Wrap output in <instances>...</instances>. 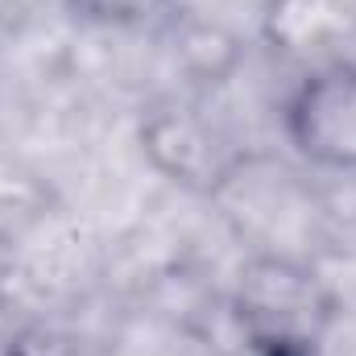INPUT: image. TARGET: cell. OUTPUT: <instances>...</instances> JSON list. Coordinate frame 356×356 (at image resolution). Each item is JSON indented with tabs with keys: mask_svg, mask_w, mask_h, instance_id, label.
<instances>
[{
	"mask_svg": "<svg viewBox=\"0 0 356 356\" xmlns=\"http://www.w3.org/2000/svg\"><path fill=\"white\" fill-rule=\"evenodd\" d=\"M228 311L249 356H323L340 323V294L302 257L257 253L236 273Z\"/></svg>",
	"mask_w": 356,
	"mask_h": 356,
	"instance_id": "obj_1",
	"label": "cell"
},
{
	"mask_svg": "<svg viewBox=\"0 0 356 356\" xmlns=\"http://www.w3.org/2000/svg\"><path fill=\"white\" fill-rule=\"evenodd\" d=\"M282 129L302 162L356 178V58L315 63L286 95Z\"/></svg>",
	"mask_w": 356,
	"mask_h": 356,
	"instance_id": "obj_2",
	"label": "cell"
},
{
	"mask_svg": "<svg viewBox=\"0 0 356 356\" xmlns=\"http://www.w3.org/2000/svg\"><path fill=\"white\" fill-rule=\"evenodd\" d=\"M0 356H88V353L79 348L75 336H67L58 327H46V323H33V327H21L17 336H8Z\"/></svg>",
	"mask_w": 356,
	"mask_h": 356,
	"instance_id": "obj_4",
	"label": "cell"
},
{
	"mask_svg": "<svg viewBox=\"0 0 356 356\" xmlns=\"http://www.w3.org/2000/svg\"><path fill=\"white\" fill-rule=\"evenodd\" d=\"M67 8L108 29H145L162 21L175 8V0H67Z\"/></svg>",
	"mask_w": 356,
	"mask_h": 356,
	"instance_id": "obj_3",
	"label": "cell"
}]
</instances>
